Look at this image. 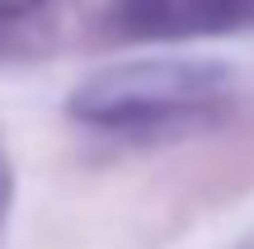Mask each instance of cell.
Listing matches in <instances>:
<instances>
[{
	"mask_svg": "<svg viewBox=\"0 0 254 249\" xmlns=\"http://www.w3.org/2000/svg\"><path fill=\"white\" fill-rule=\"evenodd\" d=\"M43 0H0V19H19V14H33Z\"/></svg>",
	"mask_w": 254,
	"mask_h": 249,
	"instance_id": "cell-4",
	"label": "cell"
},
{
	"mask_svg": "<svg viewBox=\"0 0 254 249\" xmlns=\"http://www.w3.org/2000/svg\"><path fill=\"white\" fill-rule=\"evenodd\" d=\"M231 94V71L221 61L151 56L94 71L66 99L75 122L104 132H155L212 113Z\"/></svg>",
	"mask_w": 254,
	"mask_h": 249,
	"instance_id": "cell-1",
	"label": "cell"
},
{
	"mask_svg": "<svg viewBox=\"0 0 254 249\" xmlns=\"http://www.w3.org/2000/svg\"><path fill=\"white\" fill-rule=\"evenodd\" d=\"M113 19L132 38H207L254 24V0H113Z\"/></svg>",
	"mask_w": 254,
	"mask_h": 249,
	"instance_id": "cell-2",
	"label": "cell"
},
{
	"mask_svg": "<svg viewBox=\"0 0 254 249\" xmlns=\"http://www.w3.org/2000/svg\"><path fill=\"white\" fill-rule=\"evenodd\" d=\"M9 212H14V165H9L5 146H0V231H5Z\"/></svg>",
	"mask_w": 254,
	"mask_h": 249,
	"instance_id": "cell-3",
	"label": "cell"
}]
</instances>
